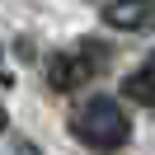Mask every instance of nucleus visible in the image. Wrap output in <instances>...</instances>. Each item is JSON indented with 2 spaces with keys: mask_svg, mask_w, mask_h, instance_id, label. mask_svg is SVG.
I'll use <instances>...</instances> for the list:
<instances>
[{
  "mask_svg": "<svg viewBox=\"0 0 155 155\" xmlns=\"http://www.w3.org/2000/svg\"><path fill=\"white\" fill-rule=\"evenodd\" d=\"M146 19H150V0H113V5H104L108 28H141Z\"/></svg>",
  "mask_w": 155,
  "mask_h": 155,
  "instance_id": "obj_2",
  "label": "nucleus"
},
{
  "mask_svg": "<svg viewBox=\"0 0 155 155\" xmlns=\"http://www.w3.org/2000/svg\"><path fill=\"white\" fill-rule=\"evenodd\" d=\"M71 132L80 136L85 146H99V150H113V146H122L127 136H132V122H127V113L117 108V99H85V104L75 108V117H71Z\"/></svg>",
  "mask_w": 155,
  "mask_h": 155,
  "instance_id": "obj_1",
  "label": "nucleus"
},
{
  "mask_svg": "<svg viewBox=\"0 0 155 155\" xmlns=\"http://www.w3.org/2000/svg\"><path fill=\"white\" fill-rule=\"evenodd\" d=\"M122 94H127V99H136V104H150V99H155V80L136 71V75H127V85H122Z\"/></svg>",
  "mask_w": 155,
  "mask_h": 155,
  "instance_id": "obj_3",
  "label": "nucleus"
},
{
  "mask_svg": "<svg viewBox=\"0 0 155 155\" xmlns=\"http://www.w3.org/2000/svg\"><path fill=\"white\" fill-rule=\"evenodd\" d=\"M5 127H10V113H5V108H0V132H5Z\"/></svg>",
  "mask_w": 155,
  "mask_h": 155,
  "instance_id": "obj_6",
  "label": "nucleus"
},
{
  "mask_svg": "<svg viewBox=\"0 0 155 155\" xmlns=\"http://www.w3.org/2000/svg\"><path fill=\"white\" fill-rule=\"evenodd\" d=\"M146 75H150V80H155V52H150V61H146Z\"/></svg>",
  "mask_w": 155,
  "mask_h": 155,
  "instance_id": "obj_5",
  "label": "nucleus"
},
{
  "mask_svg": "<svg viewBox=\"0 0 155 155\" xmlns=\"http://www.w3.org/2000/svg\"><path fill=\"white\" fill-rule=\"evenodd\" d=\"M19 155H42V150H38L33 141H19Z\"/></svg>",
  "mask_w": 155,
  "mask_h": 155,
  "instance_id": "obj_4",
  "label": "nucleus"
}]
</instances>
